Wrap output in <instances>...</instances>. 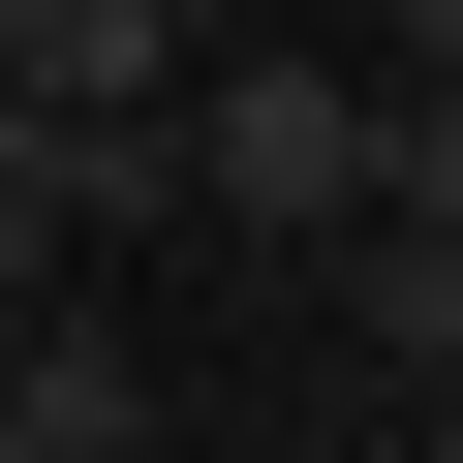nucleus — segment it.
<instances>
[{
	"label": "nucleus",
	"instance_id": "6",
	"mask_svg": "<svg viewBox=\"0 0 463 463\" xmlns=\"http://www.w3.org/2000/svg\"><path fill=\"white\" fill-rule=\"evenodd\" d=\"M402 463H463V371H432V402H402Z\"/></svg>",
	"mask_w": 463,
	"mask_h": 463
},
{
	"label": "nucleus",
	"instance_id": "5",
	"mask_svg": "<svg viewBox=\"0 0 463 463\" xmlns=\"http://www.w3.org/2000/svg\"><path fill=\"white\" fill-rule=\"evenodd\" d=\"M371 93H402V155H371V185H402V216H463V62H371Z\"/></svg>",
	"mask_w": 463,
	"mask_h": 463
},
{
	"label": "nucleus",
	"instance_id": "4",
	"mask_svg": "<svg viewBox=\"0 0 463 463\" xmlns=\"http://www.w3.org/2000/svg\"><path fill=\"white\" fill-rule=\"evenodd\" d=\"M185 93V0H0V124H124Z\"/></svg>",
	"mask_w": 463,
	"mask_h": 463
},
{
	"label": "nucleus",
	"instance_id": "7",
	"mask_svg": "<svg viewBox=\"0 0 463 463\" xmlns=\"http://www.w3.org/2000/svg\"><path fill=\"white\" fill-rule=\"evenodd\" d=\"M402 62H463V0H402Z\"/></svg>",
	"mask_w": 463,
	"mask_h": 463
},
{
	"label": "nucleus",
	"instance_id": "3",
	"mask_svg": "<svg viewBox=\"0 0 463 463\" xmlns=\"http://www.w3.org/2000/svg\"><path fill=\"white\" fill-rule=\"evenodd\" d=\"M309 279H340V371H371V402H432V371H463V216H402V185H371Z\"/></svg>",
	"mask_w": 463,
	"mask_h": 463
},
{
	"label": "nucleus",
	"instance_id": "2",
	"mask_svg": "<svg viewBox=\"0 0 463 463\" xmlns=\"http://www.w3.org/2000/svg\"><path fill=\"white\" fill-rule=\"evenodd\" d=\"M0 463H155V340H124L93 279L0 309Z\"/></svg>",
	"mask_w": 463,
	"mask_h": 463
},
{
	"label": "nucleus",
	"instance_id": "1",
	"mask_svg": "<svg viewBox=\"0 0 463 463\" xmlns=\"http://www.w3.org/2000/svg\"><path fill=\"white\" fill-rule=\"evenodd\" d=\"M155 124H185V216H248V248H340L402 155V93H340V62H185Z\"/></svg>",
	"mask_w": 463,
	"mask_h": 463
}]
</instances>
